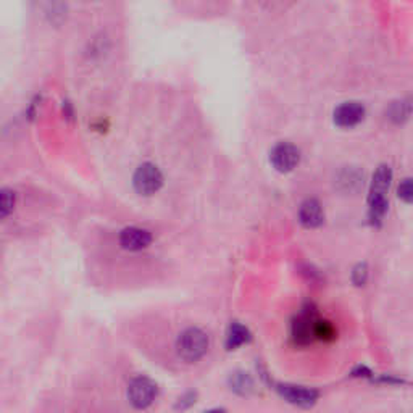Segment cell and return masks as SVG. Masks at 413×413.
Wrapping results in <instances>:
<instances>
[{
  "label": "cell",
  "mask_w": 413,
  "mask_h": 413,
  "mask_svg": "<svg viewBox=\"0 0 413 413\" xmlns=\"http://www.w3.org/2000/svg\"><path fill=\"white\" fill-rule=\"evenodd\" d=\"M176 349L186 362H197L208 351V336L199 328H189L179 334Z\"/></svg>",
  "instance_id": "6da1fadb"
},
{
  "label": "cell",
  "mask_w": 413,
  "mask_h": 413,
  "mask_svg": "<svg viewBox=\"0 0 413 413\" xmlns=\"http://www.w3.org/2000/svg\"><path fill=\"white\" fill-rule=\"evenodd\" d=\"M132 184L139 194L152 196L157 191H160L164 184V174L152 164H144L136 170Z\"/></svg>",
  "instance_id": "7a4b0ae2"
},
{
  "label": "cell",
  "mask_w": 413,
  "mask_h": 413,
  "mask_svg": "<svg viewBox=\"0 0 413 413\" xmlns=\"http://www.w3.org/2000/svg\"><path fill=\"white\" fill-rule=\"evenodd\" d=\"M155 394L157 387L147 378H136V380L131 381L130 389H128V397L137 409H145V407L152 404Z\"/></svg>",
  "instance_id": "3957f363"
},
{
  "label": "cell",
  "mask_w": 413,
  "mask_h": 413,
  "mask_svg": "<svg viewBox=\"0 0 413 413\" xmlns=\"http://www.w3.org/2000/svg\"><path fill=\"white\" fill-rule=\"evenodd\" d=\"M270 160L278 171L281 173L293 171L299 164V150L298 147H294L293 144L288 142L278 144L276 147L271 150Z\"/></svg>",
  "instance_id": "277c9868"
},
{
  "label": "cell",
  "mask_w": 413,
  "mask_h": 413,
  "mask_svg": "<svg viewBox=\"0 0 413 413\" xmlns=\"http://www.w3.org/2000/svg\"><path fill=\"white\" fill-rule=\"evenodd\" d=\"M365 116V108L358 102H346L336 108L334 123L341 128H352L358 125Z\"/></svg>",
  "instance_id": "5b68a950"
},
{
  "label": "cell",
  "mask_w": 413,
  "mask_h": 413,
  "mask_svg": "<svg viewBox=\"0 0 413 413\" xmlns=\"http://www.w3.org/2000/svg\"><path fill=\"white\" fill-rule=\"evenodd\" d=\"M150 242H152V234L141 228H126L120 234L121 247L130 252H137V250L149 247Z\"/></svg>",
  "instance_id": "8992f818"
},
{
  "label": "cell",
  "mask_w": 413,
  "mask_h": 413,
  "mask_svg": "<svg viewBox=\"0 0 413 413\" xmlns=\"http://www.w3.org/2000/svg\"><path fill=\"white\" fill-rule=\"evenodd\" d=\"M299 218H300V223L307 226V228H317V226L322 225L324 220V215H323V208L322 205H319V202H317L315 199L305 200L300 207Z\"/></svg>",
  "instance_id": "52a82bcc"
},
{
  "label": "cell",
  "mask_w": 413,
  "mask_h": 413,
  "mask_svg": "<svg viewBox=\"0 0 413 413\" xmlns=\"http://www.w3.org/2000/svg\"><path fill=\"white\" fill-rule=\"evenodd\" d=\"M391 179H392L391 168L386 165L378 168L373 176V184H371L370 199H386V193L389 186H391Z\"/></svg>",
  "instance_id": "ba28073f"
},
{
  "label": "cell",
  "mask_w": 413,
  "mask_h": 413,
  "mask_svg": "<svg viewBox=\"0 0 413 413\" xmlns=\"http://www.w3.org/2000/svg\"><path fill=\"white\" fill-rule=\"evenodd\" d=\"M279 391L286 397L289 402L299 404V405H310L315 402L317 392L310 391V389L304 387H294V386H281Z\"/></svg>",
  "instance_id": "9c48e42d"
},
{
  "label": "cell",
  "mask_w": 413,
  "mask_h": 413,
  "mask_svg": "<svg viewBox=\"0 0 413 413\" xmlns=\"http://www.w3.org/2000/svg\"><path fill=\"white\" fill-rule=\"evenodd\" d=\"M15 193L10 189H2L0 191V220L7 218L9 215L13 212L15 207Z\"/></svg>",
  "instance_id": "30bf717a"
},
{
  "label": "cell",
  "mask_w": 413,
  "mask_h": 413,
  "mask_svg": "<svg viewBox=\"0 0 413 413\" xmlns=\"http://www.w3.org/2000/svg\"><path fill=\"white\" fill-rule=\"evenodd\" d=\"M247 339H249L247 329L241 327V324H232L230 329V336H228V347L230 349L239 347L244 344V342H247Z\"/></svg>",
  "instance_id": "8fae6325"
},
{
  "label": "cell",
  "mask_w": 413,
  "mask_h": 413,
  "mask_svg": "<svg viewBox=\"0 0 413 413\" xmlns=\"http://www.w3.org/2000/svg\"><path fill=\"white\" fill-rule=\"evenodd\" d=\"M409 115H410V103L409 102L394 103L392 108H391V118L397 120V121L407 118Z\"/></svg>",
  "instance_id": "7c38bea8"
},
{
  "label": "cell",
  "mask_w": 413,
  "mask_h": 413,
  "mask_svg": "<svg viewBox=\"0 0 413 413\" xmlns=\"http://www.w3.org/2000/svg\"><path fill=\"white\" fill-rule=\"evenodd\" d=\"M412 194H413L412 181H410V179H405V181L399 186V196L402 197L405 202H410L412 200Z\"/></svg>",
  "instance_id": "4fadbf2b"
},
{
  "label": "cell",
  "mask_w": 413,
  "mask_h": 413,
  "mask_svg": "<svg viewBox=\"0 0 413 413\" xmlns=\"http://www.w3.org/2000/svg\"><path fill=\"white\" fill-rule=\"evenodd\" d=\"M352 279H353V283L358 284V286H360V284H363L365 279H366V266L365 265L357 266L356 271H353Z\"/></svg>",
  "instance_id": "5bb4252c"
}]
</instances>
